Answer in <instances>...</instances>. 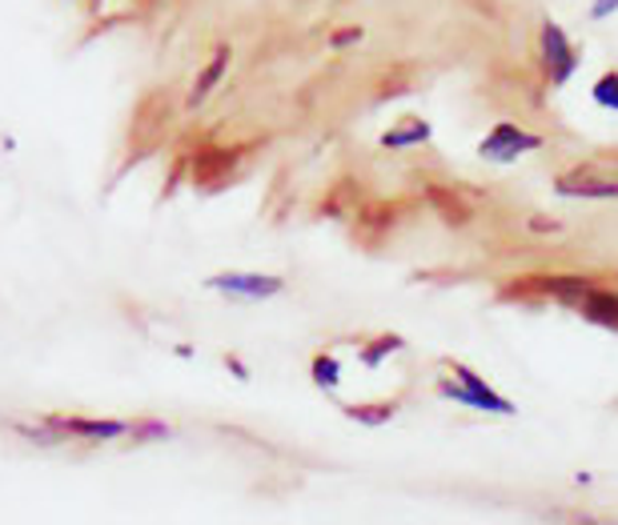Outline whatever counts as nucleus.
Here are the masks:
<instances>
[{
    "label": "nucleus",
    "instance_id": "1",
    "mask_svg": "<svg viewBox=\"0 0 618 525\" xmlns=\"http://www.w3.org/2000/svg\"><path fill=\"white\" fill-rule=\"evenodd\" d=\"M441 394L458 397V401H466V405H478V409H486V414H514V405H510L507 397H498L478 373L462 369V365H454V382L441 385Z\"/></svg>",
    "mask_w": 618,
    "mask_h": 525
},
{
    "label": "nucleus",
    "instance_id": "2",
    "mask_svg": "<svg viewBox=\"0 0 618 525\" xmlns=\"http://www.w3.org/2000/svg\"><path fill=\"white\" fill-rule=\"evenodd\" d=\"M539 144H542L539 137H530V132L514 129V125H498L482 141V157L494 164H510V161H519L522 153H534Z\"/></svg>",
    "mask_w": 618,
    "mask_h": 525
},
{
    "label": "nucleus",
    "instance_id": "3",
    "mask_svg": "<svg viewBox=\"0 0 618 525\" xmlns=\"http://www.w3.org/2000/svg\"><path fill=\"white\" fill-rule=\"evenodd\" d=\"M554 189L563 197H618V176L603 173V169H574V173H563L554 181Z\"/></svg>",
    "mask_w": 618,
    "mask_h": 525
},
{
    "label": "nucleus",
    "instance_id": "4",
    "mask_svg": "<svg viewBox=\"0 0 618 525\" xmlns=\"http://www.w3.org/2000/svg\"><path fill=\"white\" fill-rule=\"evenodd\" d=\"M542 65H546V77H551L554 85H563L574 73V49L558 24H546V29H542Z\"/></svg>",
    "mask_w": 618,
    "mask_h": 525
},
{
    "label": "nucleus",
    "instance_id": "5",
    "mask_svg": "<svg viewBox=\"0 0 618 525\" xmlns=\"http://www.w3.org/2000/svg\"><path fill=\"white\" fill-rule=\"evenodd\" d=\"M210 285H213V289H221V293L254 297V301L281 293V281H277V277H257V274H225V277H213Z\"/></svg>",
    "mask_w": 618,
    "mask_h": 525
},
{
    "label": "nucleus",
    "instance_id": "6",
    "mask_svg": "<svg viewBox=\"0 0 618 525\" xmlns=\"http://www.w3.org/2000/svg\"><path fill=\"white\" fill-rule=\"evenodd\" d=\"M49 426L65 429V433H77V438H100V441L129 433L125 421H85V417H56V421H49Z\"/></svg>",
    "mask_w": 618,
    "mask_h": 525
},
{
    "label": "nucleus",
    "instance_id": "7",
    "mask_svg": "<svg viewBox=\"0 0 618 525\" xmlns=\"http://www.w3.org/2000/svg\"><path fill=\"white\" fill-rule=\"evenodd\" d=\"M590 321H598V325H607V329H618V297L615 293H603V289H590L586 293V301L578 306Z\"/></svg>",
    "mask_w": 618,
    "mask_h": 525
},
{
    "label": "nucleus",
    "instance_id": "8",
    "mask_svg": "<svg viewBox=\"0 0 618 525\" xmlns=\"http://www.w3.org/2000/svg\"><path fill=\"white\" fill-rule=\"evenodd\" d=\"M542 289L558 297L563 306H574V309H578V306L586 301V293L595 289V285L583 281V277H551V281H542Z\"/></svg>",
    "mask_w": 618,
    "mask_h": 525
},
{
    "label": "nucleus",
    "instance_id": "9",
    "mask_svg": "<svg viewBox=\"0 0 618 525\" xmlns=\"http://www.w3.org/2000/svg\"><path fill=\"white\" fill-rule=\"evenodd\" d=\"M422 141H430V125L418 121V117H409V121L394 125V129L382 137V144H386V149H406V144H422Z\"/></svg>",
    "mask_w": 618,
    "mask_h": 525
},
{
    "label": "nucleus",
    "instance_id": "10",
    "mask_svg": "<svg viewBox=\"0 0 618 525\" xmlns=\"http://www.w3.org/2000/svg\"><path fill=\"white\" fill-rule=\"evenodd\" d=\"M225 65H230V49H225V44H221L217 53H213V61L205 68H201V77H198V85H193V105H201V100L210 97L213 93V85H217L221 81V73H225Z\"/></svg>",
    "mask_w": 618,
    "mask_h": 525
},
{
    "label": "nucleus",
    "instance_id": "11",
    "mask_svg": "<svg viewBox=\"0 0 618 525\" xmlns=\"http://www.w3.org/2000/svg\"><path fill=\"white\" fill-rule=\"evenodd\" d=\"M313 382L321 385V389H333V385L342 382V369H338V362L333 357H313Z\"/></svg>",
    "mask_w": 618,
    "mask_h": 525
},
{
    "label": "nucleus",
    "instance_id": "12",
    "mask_svg": "<svg viewBox=\"0 0 618 525\" xmlns=\"http://www.w3.org/2000/svg\"><path fill=\"white\" fill-rule=\"evenodd\" d=\"M595 100L603 105V109L618 113V73H607V77L595 85Z\"/></svg>",
    "mask_w": 618,
    "mask_h": 525
},
{
    "label": "nucleus",
    "instance_id": "13",
    "mask_svg": "<svg viewBox=\"0 0 618 525\" xmlns=\"http://www.w3.org/2000/svg\"><path fill=\"white\" fill-rule=\"evenodd\" d=\"M397 345H402L397 338H386L382 345H365V350H362V362H365V365H377L382 357H386V353H394Z\"/></svg>",
    "mask_w": 618,
    "mask_h": 525
},
{
    "label": "nucleus",
    "instance_id": "14",
    "mask_svg": "<svg viewBox=\"0 0 618 525\" xmlns=\"http://www.w3.org/2000/svg\"><path fill=\"white\" fill-rule=\"evenodd\" d=\"M353 417H358V421H370V426H377V421H386V417H390V409H353Z\"/></svg>",
    "mask_w": 618,
    "mask_h": 525
},
{
    "label": "nucleus",
    "instance_id": "15",
    "mask_svg": "<svg viewBox=\"0 0 618 525\" xmlns=\"http://www.w3.org/2000/svg\"><path fill=\"white\" fill-rule=\"evenodd\" d=\"M615 9H618V0H590V17H598V21L610 17Z\"/></svg>",
    "mask_w": 618,
    "mask_h": 525
},
{
    "label": "nucleus",
    "instance_id": "16",
    "mask_svg": "<svg viewBox=\"0 0 618 525\" xmlns=\"http://www.w3.org/2000/svg\"><path fill=\"white\" fill-rule=\"evenodd\" d=\"M358 36H362V33H338V36H333V49H342V44H353Z\"/></svg>",
    "mask_w": 618,
    "mask_h": 525
}]
</instances>
